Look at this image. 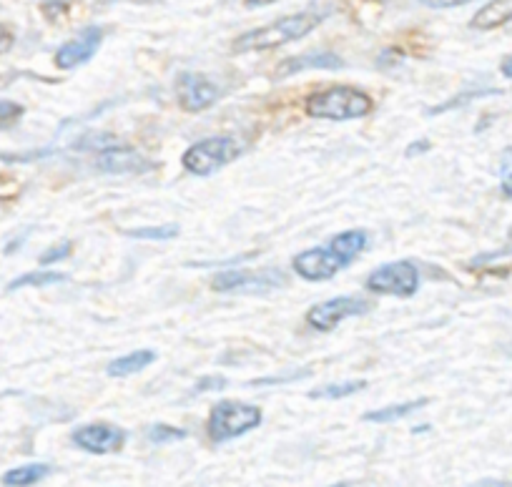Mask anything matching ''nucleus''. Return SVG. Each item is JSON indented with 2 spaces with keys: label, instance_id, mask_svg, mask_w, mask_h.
I'll return each instance as SVG.
<instances>
[{
  "label": "nucleus",
  "instance_id": "nucleus-1",
  "mask_svg": "<svg viewBox=\"0 0 512 487\" xmlns=\"http://www.w3.org/2000/svg\"><path fill=\"white\" fill-rule=\"evenodd\" d=\"M329 16V8H312V11H302L297 16L279 18V21L269 23L264 28L244 33L234 41L236 53H251V51H272V48H282L287 43L299 41L307 33H312L324 18Z\"/></svg>",
  "mask_w": 512,
  "mask_h": 487
},
{
  "label": "nucleus",
  "instance_id": "nucleus-2",
  "mask_svg": "<svg viewBox=\"0 0 512 487\" xmlns=\"http://www.w3.org/2000/svg\"><path fill=\"white\" fill-rule=\"evenodd\" d=\"M372 106L374 103L367 93L352 86H332L309 96L307 113L314 118H327V121H349V118L367 116Z\"/></svg>",
  "mask_w": 512,
  "mask_h": 487
},
{
  "label": "nucleus",
  "instance_id": "nucleus-3",
  "mask_svg": "<svg viewBox=\"0 0 512 487\" xmlns=\"http://www.w3.org/2000/svg\"><path fill=\"white\" fill-rule=\"evenodd\" d=\"M259 425H262V410L259 407L246 405V402L224 400L211 410L209 437L214 442H226Z\"/></svg>",
  "mask_w": 512,
  "mask_h": 487
},
{
  "label": "nucleus",
  "instance_id": "nucleus-4",
  "mask_svg": "<svg viewBox=\"0 0 512 487\" xmlns=\"http://www.w3.org/2000/svg\"><path fill=\"white\" fill-rule=\"evenodd\" d=\"M241 154V146L231 136H211L199 141L184 154V169L196 176H211Z\"/></svg>",
  "mask_w": 512,
  "mask_h": 487
},
{
  "label": "nucleus",
  "instance_id": "nucleus-5",
  "mask_svg": "<svg viewBox=\"0 0 512 487\" xmlns=\"http://www.w3.org/2000/svg\"><path fill=\"white\" fill-rule=\"evenodd\" d=\"M367 289L377 294H397L412 297L420 289V272L412 262H392L374 269L367 277Z\"/></svg>",
  "mask_w": 512,
  "mask_h": 487
},
{
  "label": "nucleus",
  "instance_id": "nucleus-6",
  "mask_svg": "<svg viewBox=\"0 0 512 487\" xmlns=\"http://www.w3.org/2000/svg\"><path fill=\"white\" fill-rule=\"evenodd\" d=\"M287 279L279 269H262V272H221L214 277L216 292H269V289L284 287Z\"/></svg>",
  "mask_w": 512,
  "mask_h": 487
},
{
  "label": "nucleus",
  "instance_id": "nucleus-7",
  "mask_svg": "<svg viewBox=\"0 0 512 487\" xmlns=\"http://www.w3.org/2000/svg\"><path fill=\"white\" fill-rule=\"evenodd\" d=\"M369 312V302L357 297H337L329 302L317 304L307 312V322L319 332H329L337 324H342L347 317H362Z\"/></svg>",
  "mask_w": 512,
  "mask_h": 487
},
{
  "label": "nucleus",
  "instance_id": "nucleus-8",
  "mask_svg": "<svg viewBox=\"0 0 512 487\" xmlns=\"http://www.w3.org/2000/svg\"><path fill=\"white\" fill-rule=\"evenodd\" d=\"M176 93H179L181 108L191 113L214 106L221 96L219 86L206 76H199V73H181L179 81H176Z\"/></svg>",
  "mask_w": 512,
  "mask_h": 487
},
{
  "label": "nucleus",
  "instance_id": "nucleus-9",
  "mask_svg": "<svg viewBox=\"0 0 512 487\" xmlns=\"http://www.w3.org/2000/svg\"><path fill=\"white\" fill-rule=\"evenodd\" d=\"M73 442L91 455H108V452L121 450L123 442H126V432L116 425L96 422V425L78 427L73 432Z\"/></svg>",
  "mask_w": 512,
  "mask_h": 487
},
{
  "label": "nucleus",
  "instance_id": "nucleus-10",
  "mask_svg": "<svg viewBox=\"0 0 512 487\" xmlns=\"http://www.w3.org/2000/svg\"><path fill=\"white\" fill-rule=\"evenodd\" d=\"M103 31L98 26H88L78 33L73 41L63 43L56 53V66L63 71H71V68L83 66V63L91 61L96 56V51L101 48Z\"/></svg>",
  "mask_w": 512,
  "mask_h": 487
},
{
  "label": "nucleus",
  "instance_id": "nucleus-11",
  "mask_svg": "<svg viewBox=\"0 0 512 487\" xmlns=\"http://www.w3.org/2000/svg\"><path fill=\"white\" fill-rule=\"evenodd\" d=\"M344 264L339 262L337 254L332 249H309V252H302L297 259H294V269H297L299 277H304L307 282H324V279H332L334 274L342 269Z\"/></svg>",
  "mask_w": 512,
  "mask_h": 487
},
{
  "label": "nucleus",
  "instance_id": "nucleus-12",
  "mask_svg": "<svg viewBox=\"0 0 512 487\" xmlns=\"http://www.w3.org/2000/svg\"><path fill=\"white\" fill-rule=\"evenodd\" d=\"M98 169L106 171V174H141V171L154 169L149 159H144L141 154H136L134 149H126V146H108V149L98 151Z\"/></svg>",
  "mask_w": 512,
  "mask_h": 487
},
{
  "label": "nucleus",
  "instance_id": "nucleus-13",
  "mask_svg": "<svg viewBox=\"0 0 512 487\" xmlns=\"http://www.w3.org/2000/svg\"><path fill=\"white\" fill-rule=\"evenodd\" d=\"M344 63L339 61L334 53H304V56L287 58L277 66V78L297 76V73L307 71V68H342Z\"/></svg>",
  "mask_w": 512,
  "mask_h": 487
},
{
  "label": "nucleus",
  "instance_id": "nucleus-14",
  "mask_svg": "<svg viewBox=\"0 0 512 487\" xmlns=\"http://www.w3.org/2000/svg\"><path fill=\"white\" fill-rule=\"evenodd\" d=\"M507 21H512V0H492L475 13L470 26L477 31H492V28L505 26Z\"/></svg>",
  "mask_w": 512,
  "mask_h": 487
},
{
  "label": "nucleus",
  "instance_id": "nucleus-15",
  "mask_svg": "<svg viewBox=\"0 0 512 487\" xmlns=\"http://www.w3.org/2000/svg\"><path fill=\"white\" fill-rule=\"evenodd\" d=\"M154 359L156 354L151 352V349H139V352H131L126 354V357L113 359V362L106 367V372L111 377H128V375H134V372L146 370L149 364H154Z\"/></svg>",
  "mask_w": 512,
  "mask_h": 487
},
{
  "label": "nucleus",
  "instance_id": "nucleus-16",
  "mask_svg": "<svg viewBox=\"0 0 512 487\" xmlns=\"http://www.w3.org/2000/svg\"><path fill=\"white\" fill-rule=\"evenodd\" d=\"M364 247H367V234L364 231H344V234L334 236L332 244H329V249L337 254L342 264L354 262V257L362 254Z\"/></svg>",
  "mask_w": 512,
  "mask_h": 487
},
{
  "label": "nucleus",
  "instance_id": "nucleus-17",
  "mask_svg": "<svg viewBox=\"0 0 512 487\" xmlns=\"http://www.w3.org/2000/svg\"><path fill=\"white\" fill-rule=\"evenodd\" d=\"M51 472V467L43 465V462H38V465H23V467H16V470L6 472L3 475V485L8 487H26V485H36V482H41L43 477Z\"/></svg>",
  "mask_w": 512,
  "mask_h": 487
},
{
  "label": "nucleus",
  "instance_id": "nucleus-18",
  "mask_svg": "<svg viewBox=\"0 0 512 487\" xmlns=\"http://www.w3.org/2000/svg\"><path fill=\"white\" fill-rule=\"evenodd\" d=\"M430 400H415V402H402V405H390V407H382V410H374L364 415V422H395L402 420V417L412 415L417 412L420 407H425Z\"/></svg>",
  "mask_w": 512,
  "mask_h": 487
},
{
  "label": "nucleus",
  "instance_id": "nucleus-19",
  "mask_svg": "<svg viewBox=\"0 0 512 487\" xmlns=\"http://www.w3.org/2000/svg\"><path fill=\"white\" fill-rule=\"evenodd\" d=\"M364 387H367V382H334V385H324L319 390L309 392V397H314V400L317 397L319 400H342V397L357 395Z\"/></svg>",
  "mask_w": 512,
  "mask_h": 487
},
{
  "label": "nucleus",
  "instance_id": "nucleus-20",
  "mask_svg": "<svg viewBox=\"0 0 512 487\" xmlns=\"http://www.w3.org/2000/svg\"><path fill=\"white\" fill-rule=\"evenodd\" d=\"M66 279V274H53V272H46V274H23V277L13 279L11 284H8V292H16V289H23V287H48V284H58Z\"/></svg>",
  "mask_w": 512,
  "mask_h": 487
},
{
  "label": "nucleus",
  "instance_id": "nucleus-21",
  "mask_svg": "<svg viewBox=\"0 0 512 487\" xmlns=\"http://www.w3.org/2000/svg\"><path fill=\"white\" fill-rule=\"evenodd\" d=\"M179 234V226H149V229H134V231H128V236H134V239H174V236Z\"/></svg>",
  "mask_w": 512,
  "mask_h": 487
},
{
  "label": "nucleus",
  "instance_id": "nucleus-22",
  "mask_svg": "<svg viewBox=\"0 0 512 487\" xmlns=\"http://www.w3.org/2000/svg\"><path fill=\"white\" fill-rule=\"evenodd\" d=\"M146 435H149L151 442H159V445H161V442L184 440L186 432L176 430V427H169V425H154V427H149V432H146Z\"/></svg>",
  "mask_w": 512,
  "mask_h": 487
},
{
  "label": "nucleus",
  "instance_id": "nucleus-23",
  "mask_svg": "<svg viewBox=\"0 0 512 487\" xmlns=\"http://www.w3.org/2000/svg\"><path fill=\"white\" fill-rule=\"evenodd\" d=\"M23 116V106L21 103L13 101H0V126H11L16 124L18 118Z\"/></svg>",
  "mask_w": 512,
  "mask_h": 487
},
{
  "label": "nucleus",
  "instance_id": "nucleus-24",
  "mask_svg": "<svg viewBox=\"0 0 512 487\" xmlns=\"http://www.w3.org/2000/svg\"><path fill=\"white\" fill-rule=\"evenodd\" d=\"M68 254H71V241H61L58 247H51V249H48V252H43L41 264H43V267H48V264L61 262V259H66Z\"/></svg>",
  "mask_w": 512,
  "mask_h": 487
},
{
  "label": "nucleus",
  "instance_id": "nucleus-25",
  "mask_svg": "<svg viewBox=\"0 0 512 487\" xmlns=\"http://www.w3.org/2000/svg\"><path fill=\"white\" fill-rule=\"evenodd\" d=\"M425 6L430 8H457V6H467L472 0H422Z\"/></svg>",
  "mask_w": 512,
  "mask_h": 487
},
{
  "label": "nucleus",
  "instance_id": "nucleus-26",
  "mask_svg": "<svg viewBox=\"0 0 512 487\" xmlns=\"http://www.w3.org/2000/svg\"><path fill=\"white\" fill-rule=\"evenodd\" d=\"M221 387H226L224 380H216V377H206V380H201L199 385H196V392H204V390H221Z\"/></svg>",
  "mask_w": 512,
  "mask_h": 487
},
{
  "label": "nucleus",
  "instance_id": "nucleus-27",
  "mask_svg": "<svg viewBox=\"0 0 512 487\" xmlns=\"http://www.w3.org/2000/svg\"><path fill=\"white\" fill-rule=\"evenodd\" d=\"M13 48V36H11V31H8V28H3L0 26V56H3V53H8Z\"/></svg>",
  "mask_w": 512,
  "mask_h": 487
},
{
  "label": "nucleus",
  "instance_id": "nucleus-28",
  "mask_svg": "<svg viewBox=\"0 0 512 487\" xmlns=\"http://www.w3.org/2000/svg\"><path fill=\"white\" fill-rule=\"evenodd\" d=\"M502 194H505L507 199H512V174H507L505 179H502Z\"/></svg>",
  "mask_w": 512,
  "mask_h": 487
},
{
  "label": "nucleus",
  "instance_id": "nucleus-29",
  "mask_svg": "<svg viewBox=\"0 0 512 487\" xmlns=\"http://www.w3.org/2000/svg\"><path fill=\"white\" fill-rule=\"evenodd\" d=\"M430 149V144H427V141H422V144H412L410 149H407V156H412L417 151V154H420V151H427Z\"/></svg>",
  "mask_w": 512,
  "mask_h": 487
},
{
  "label": "nucleus",
  "instance_id": "nucleus-30",
  "mask_svg": "<svg viewBox=\"0 0 512 487\" xmlns=\"http://www.w3.org/2000/svg\"><path fill=\"white\" fill-rule=\"evenodd\" d=\"M249 8H259V6H269V3H277V0H244Z\"/></svg>",
  "mask_w": 512,
  "mask_h": 487
},
{
  "label": "nucleus",
  "instance_id": "nucleus-31",
  "mask_svg": "<svg viewBox=\"0 0 512 487\" xmlns=\"http://www.w3.org/2000/svg\"><path fill=\"white\" fill-rule=\"evenodd\" d=\"M502 73H505L507 78H512V56L502 61Z\"/></svg>",
  "mask_w": 512,
  "mask_h": 487
}]
</instances>
